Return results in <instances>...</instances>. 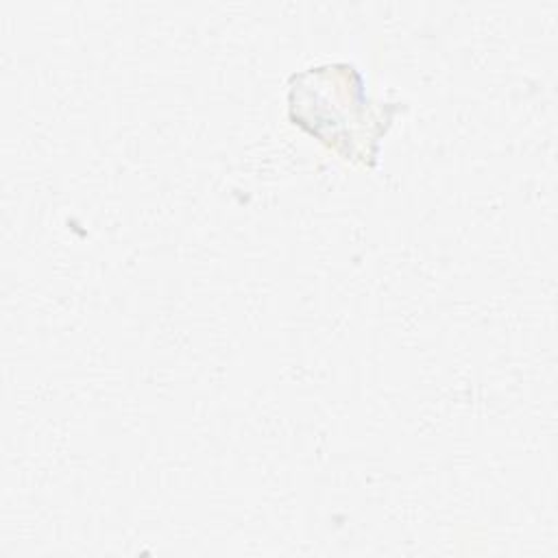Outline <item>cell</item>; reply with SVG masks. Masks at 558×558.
I'll use <instances>...</instances> for the list:
<instances>
[{
    "label": "cell",
    "mask_w": 558,
    "mask_h": 558,
    "mask_svg": "<svg viewBox=\"0 0 558 558\" xmlns=\"http://www.w3.org/2000/svg\"><path fill=\"white\" fill-rule=\"evenodd\" d=\"M362 72L353 63H327L290 76L288 116L342 159L377 163L379 140L403 102H375L366 96Z\"/></svg>",
    "instance_id": "1"
}]
</instances>
